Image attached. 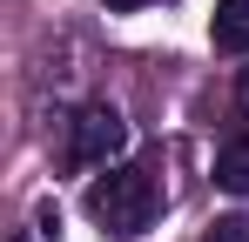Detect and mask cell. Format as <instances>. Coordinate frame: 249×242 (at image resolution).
Listing matches in <instances>:
<instances>
[{
  "label": "cell",
  "instance_id": "obj_7",
  "mask_svg": "<svg viewBox=\"0 0 249 242\" xmlns=\"http://www.w3.org/2000/svg\"><path fill=\"white\" fill-rule=\"evenodd\" d=\"M101 7H115V14H135V7H148V0H101Z\"/></svg>",
  "mask_w": 249,
  "mask_h": 242
},
{
  "label": "cell",
  "instance_id": "obj_6",
  "mask_svg": "<svg viewBox=\"0 0 249 242\" xmlns=\"http://www.w3.org/2000/svg\"><path fill=\"white\" fill-rule=\"evenodd\" d=\"M236 108L249 115V68H236Z\"/></svg>",
  "mask_w": 249,
  "mask_h": 242
},
{
  "label": "cell",
  "instance_id": "obj_2",
  "mask_svg": "<svg viewBox=\"0 0 249 242\" xmlns=\"http://www.w3.org/2000/svg\"><path fill=\"white\" fill-rule=\"evenodd\" d=\"M122 148H128V121L115 101H88V108L68 115V141H61L68 168H108Z\"/></svg>",
  "mask_w": 249,
  "mask_h": 242
},
{
  "label": "cell",
  "instance_id": "obj_5",
  "mask_svg": "<svg viewBox=\"0 0 249 242\" xmlns=\"http://www.w3.org/2000/svg\"><path fill=\"white\" fill-rule=\"evenodd\" d=\"M202 242H249V222H243V215H222V222L202 229Z\"/></svg>",
  "mask_w": 249,
  "mask_h": 242
},
{
  "label": "cell",
  "instance_id": "obj_3",
  "mask_svg": "<svg viewBox=\"0 0 249 242\" xmlns=\"http://www.w3.org/2000/svg\"><path fill=\"white\" fill-rule=\"evenodd\" d=\"M209 40H215V54H249V0H215Z\"/></svg>",
  "mask_w": 249,
  "mask_h": 242
},
{
  "label": "cell",
  "instance_id": "obj_4",
  "mask_svg": "<svg viewBox=\"0 0 249 242\" xmlns=\"http://www.w3.org/2000/svg\"><path fill=\"white\" fill-rule=\"evenodd\" d=\"M215 189H229V195H249V128H236V135L215 148Z\"/></svg>",
  "mask_w": 249,
  "mask_h": 242
},
{
  "label": "cell",
  "instance_id": "obj_1",
  "mask_svg": "<svg viewBox=\"0 0 249 242\" xmlns=\"http://www.w3.org/2000/svg\"><path fill=\"white\" fill-rule=\"evenodd\" d=\"M88 215L101 222V236H142L155 215H162V168L155 161H122V168H108V175H94L88 182Z\"/></svg>",
  "mask_w": 249,
  "mask_h": 242
}]
</instances>
